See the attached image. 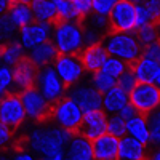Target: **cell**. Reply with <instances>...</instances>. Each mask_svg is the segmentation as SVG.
Wrapping results in <instances>:
<instances>
[{
    "instance_id": "cell-20",
    "label": "cell",
    "mask_w": 160,
    "mask_h": 160,
    "mask_svg": "<svg viewBox=\"0 0 160 160\" xmlns=\"http://www.w3.org/2000/svg\"><path fill=\"white\" fill-rule=\"evenodd\" d=\"M127 68H128V71H131L133 74H135L138 83H155L160 66L154 61L141 58L138 62L131 64V66H127Z\"/></svg>"
},
{
    "instance_id": "cell-9",
    "label": "cell",
    "mask_w": 160,
    "mask_h": 160,
    "mask_svg": "<svg viewBox=\"0 0 160 160\" xmlns=\"http://www.w3.org/2000/svg\"><path fill=\"white\" fill-rule=\"evenodd\" d=\"M130 104L138 114L148 117L160 108V88L155 83H138L130 93Z\"/></svg>"
},
{
    "instance_id": "cell-38",
    "label": "cell",
    "mask_w": 160,
    "mask_h": 160,
    "mask_svg": "<svg viewBox=\"0 0 160 160\" xmlns=\"http://www.w3.org/2000/svg\"><path fill=\"white\" fill-rule=\"evenodd\" d=\"M0 29H2V38L5 40V38L11 37V34L15 32V29H16V26H15V22L10 19L8 15H2V21H0Z\"/></svg>"
},
{
    "instance_id": "cell-29",
    "label": "cell",
    "mask_w": 160,
    "mask_h": 160,
    "mask_svg": "<svg viewBox=\"0 0 160 160\" xmlns=\"http://www.w3.org/2000/svg\"><path fill=\"white\" fill-rule=\"evenodd\" d=\"M108 133L115 136V138H118V139H122L125 133H128L127 131V120L122 118L118 114L112 115L109 118V123H108Z\"/></svg>"
},
{
    "instance_id": "cell-18",
    "label": "cell",
    "mask_w": 160,
    "mask_h": 160,
    "mask_svg": "<svg viewBox=\"0 0 160 160\" xmlns=\"http://www.w3.org/2000/svg\"><path fill=\"white\" fill-rule=\"evenodd\" d=\"M59 56V51L55 45L53 40H47L42 45H38L35 48L31 50L29 58L32 59V62L37 66V68H47L50 64H55L56 58Z\"/></svg>"
},
{
    "instance_id": "cell-36",
    "label": "cell",
    "mask_w": 160,
    "mask_h": 160,
    "mask_svg": "<svg viewBox=\"0 0 160 160\" xmlns=\"http://www.w3.org/2000/svg\"><path fill=\"white\" fill-rule=\"evenodd\" d=\"M142 58L149 59V61H154L160 66V40L142 50Z\"/></svg>"
},
{
    "instance_id": "cell-35",
    "label": "cell",
    "mask_w": 160,
    "mask_h": 160,
    "mask_svg": "<svg viewBox=\"0 0 160 160\" xmlns=\"http://www.w3.org/2000/svg\"><path fill=\"white\" fill-rule=\"evenodd\" d=\"M115 7V2L114 0H95L93 2V11L98 13V15H111L112 10Z\"/></svg>"
},
{
    "instance_id": "cell-8",
    "label": "cell",
    "mask_w": 160,
    "mask_h": 160,
    "mask_svg": "<svg viewBox=\"0 0 160 160\" xmlns=\"http://www.w3.org/2000/svg\"><path fill=\"white\" fill-rule=\"evenodd\" d=\"M35 88L42 93V96L51 104H56L59 99H62L64 93L68 91L64 83H62L61 77L58 75L55 64H50L47 68H40L38 75H37Z\"/></svg>"
},
{
    "instance_id": "cell-30",
    "label": "cell",
    "mask_w": 160,
    "mask_h": 160,
    "mask_svg": "<svg viewBox=\"0 0 160 160\" xmlns=\"http://www.w3.org/2000/svg\"><path fill=\"white\" fill-rule=\"evenodd\" d=\"M148 127L151 133V142L160 144V108L148 115Z\"/></svg>"
},
{
    "instance_id": "cell-45",
    "label": "cell",
    "mask_w": 160,
    "mask_h": 160,
    "mask_svg": "<svg viewBox=\"0 0 160 160\" xmlns=\"http://www.w3.org/2000/svg\"><path fill=\"white\" fill-rule=\"evenodd\" d=\"M2 160H5V158H2Z\"/></svg>"
},
{
    "instance_id": "cell-27",
    "label": "cell",
    "mask_w": 160,
    "mask_h": 160,
    "mask_svg": "<svg viewBox=\"0 0 160 160\" xmlns=\"http://www.w3.org/2000/svg\"><path fill=\"white\" fill-rule=\"evenodd\" d=\"M93 87L104 95V93H108L109 90L117 87V78L104 74L102 71H98V72L93 74Z\"/></svg>"
},
{
    "instance_id": "cell-17",
    "label": "cell",
    "mask_w": 160,
    "mask_h": 160,
    "mask_svg": "<svg viewBox=\"0 0 160 160\" xmlns=\"http://www.w3.org/2000/svg\"><path fill=\"white\" fill-rule=\"evenodd\" d=\"M7 15L19 29H22L24 26L35 21L31 2H24V0H10V7H8Z\"/></svg>"
},
{
    "instance_id": "cell-44",
    "label": "cell",
    "mask_w": 160,
    "mask_h": 160,
    "mask_svg": "<svg viewBox=\"0 0 160 160\" xmlns=\"http://www.w3.org/2000/svg\"><path fill=\"white\" fill-rule=\"evenodd\" d=\"M155 87L160 88V68H158V74H157V80H155Z\"/></svg>"
},
{
    "instance_id": "cell-34",
    "label": "cell",
    "mask_w": 160,
    "mask_h": 160,
    "mask_svg": "<svg viewBox=\"0 0 160 160\" xmlns=\"http://www.w3.org/2000/svg\"><path fill=\"white\" fill-rule=\"evenodd\" d=\"M74 8H75V13L78 19H85L87 16L91 15V10H93V2H90V0H74Z\"/></svg>"
},
{
    "instance_id": "cell-28",
    "label": "cell",
    "mask_w": 160,
    "mask_h": 160,
    "mask_svg": "<svg viewBox=\"0 0 160 160\" xmlns=\"http://www.w3.org/2000/svg\"><path fill=\"white\" fill-rule=\"evenodd\" d=\"M101 71H102L104 74H108V75L114 77V78H118V77H122V75L128 71V68H127V64H125L122 59L111 56V58L108 59V62L104 64V68H102Z\"/></svg>"
},
{
    "instance_id": "cell-41",
    "label": "cell",
    "mask_w": 160,
    "mask_h": 160,
    "mask_svg": "<svg viewBox=\"0 0 160 160\" xmlns=\"http://www.w3.org/2000/svg\"><path fill=\"white\" fill-rule=\"evenodd\" d=\"M13 160H37V158L29 152H18V154H15Z\"/></svg>"
},
{
    "instance_id": "cell-39",
    "label": "cell",
    "mask_w": 160,
    "mask_h": 160,
    "mask_svg": "<svg viewBox=\"0 0 160 160\" xmlns=\"http://www.w3.org/2000/svg\"><path fill=\"white\" fill-rule=\"evenodd\" d=\"M148 7L149 13H151V18H152V24L154 26H160V0H151V2L144 3Z\"/></svg>"
},
{
    "instance_id": "cell-23",
    "label": "cell",
    "mask_w": 160,
    "mask_h": 160,
    "mask_svg": "<svg viewBox=\"0 0 160 160\" xmlns=\"http://www.w3.org/2000/svg\"><path fill=\"white\" fill-rule=\"evenodd\" d=\"M66 160H93L91 141H88L83 136H74L68 146Z\"/></svg>"
},
{
    "instance_id": "cell-4",
    "label": "cell",
    "mask_w": 160,
    "mask_h": 160,
    "mask_svg": "<svg viewBox=\"0 0 160 160\" xmlns=\"http://www.w3.org/2000/svg\"><path fill=\"white\" fill-rule=\"evenodd\" d=\"M136 3L118 0L109 15L108 34H135L136 32Z\"/></svg>"
},
{
    "instance_id": "cell-2",
    "label": "cell",
    "mask_w": 160,
    "mask_h": 160,
    "mask_svg": "<svg viewBox=\"0 0 160 160\" xmlns=\"http://www.w3.org/2000/svg\"><path fill=\"white\" fill-rule=\"evenodd\" d=\"M101 43L111 56L122 59L127 66L135 64L142 58L144 48L135 34H106Z\"/></svg>"
},
{
    "instance_id": "cell-26",
    "label": "cell",
    "mask_w": 160,
    "mask_h": 160,
    "mask_svg": "<svg viewBox=\"0 0 160 160\" xmlns=\"http://www.w3.org/2000/svg\"><path fill=\"white\" fill-rule=\"evenodd\" d=\"M135 35H136L138 42L141 43L142 48L149 47V45H152V43L160 40V34L157 31V26H154V24H148V26H144V28L138 29L135 32Z\"/></svg>"
},
{
    "instance_id": "cell-25",
    "label": "cell",
    "mask_w": 160,
    "mask_h": 160,
    "mask_svg": "<svg viewBox=\"0 0 160 160\" xmlns=\"http://www.w3.org/2000/svg\"><path fill=\"white\" fill-rule=\"evenodd\" d=\"M0 56H2V61L5 62V66H15L22 56H26L24 47L19 42H7L2 45Z\"/></svg>"
},
{
    "instance_id": "cell-40",
    "label": "cell",
    "mask_w": 160,
    "mask_h": 160,
    "mask_svg": "<svg viewBox=\"0 0 160 160\" xmlns=\"http://www.w3.org/2000/svg\"><path fill=\"white\" fill-rule=\"evenodd\" d=\"M136 114H138V112L135 111V108H133V106H131V104H128V106H125V108H123L122 111H120V112H118V115H120V117H122V118H125V120H127V122H128V120H130V118H133V117H135Z\"/></svg>"
},
{
    "instance_id": "cell-13",
    "label": "cell",
    "mask_w": 160,
    "mask_h": 160,
    "mask_svg": "<svg viewBox=\"0 0 160 160\" xmlns=\"http://www.w3.org/2000/svg\"><path fill=\"white\" fill-rule=\"evenodd\" d=\"M108 123L109 120L104 111H95L83 115L82 127L78 130L77 136H83L88 141H95L104 135H108Z\"/></svg>"
},
{
    "instance_id": "cell-5",
    "label": "cell",
    "mask_w": 160,
    "mask_h": 160,
    "mask_svg": "<svg viewBox=\"0 0 160 160\" xmlns=\"http://www.w3.org/2000/svg\"><path fill=\"white\" fill-rule=\"evenodd\" d=\"M83 112L82 109L72 101L69 96H64L55 104L53 109V122H56L61 128L68 130L74 136L78 135V130L83 122Z\"/></svg>"
},
{
    "instance_id": "cell-43",
    "label": "cell",
    "mask_w": 160,
    "mask_h": 160,
    "mask_svg": "<svg viewBox=\"0 0 160 160\" xmlns=\"http://www.w3.org/2000/svg\"><path fill=\"white\" fill-rule=\"evenodd\" d=\"M148 160H160V151H157V152H154L152 155H149Z\"/></svg>"
},
{
    "instance_id": "cell-11",
    "label": "cell",
    "mask_w": 160,
    "mask_h": 160,
    "mask_svg": "<svg viewBox=\"0 0 160 160\" xmlns=\"http://www.w3.org/2000/svg\"><path fill=\"white\" fill-rule=\"evenodd\" d=\"M38 68L32 62L29 55L22 56L15 66H13V83L16 87V93H22L26 90H31L37 83Z\"/></svg>"
},
{
    "instance_id": "cell-32",
    "label": "cell",
    "mask_w": 160,
    "mask_h": 160,
    "mask_svg": "<svg viewBox=\"0 0 160 160\" xmlns=\"http://www.w3.org/2000/svg\"><path fill=\"white\" fill-rule=\"evenodd\" d=\"M148 24H152V18H151V13H149L148 7L141 5V3H136V28L141 29Z\"/></svg>"
},
{
    "instance_id": "cell-42",
    "label": "cell",
    "mask_w": 160,
    "mask_h": 160,
    "mask_svg": "<svg viewBox=\"0 0 160 160\" xmlns=\"http://www.w3.org/2000/svg\"><path fill=\"white\" fill-rule=\"evenodd\" d=\"M43 160H66V158H64L62 154H58V155H53V157H50V158H43Z\"/></svg>"
},
{
    "instance_id": "cell-1",
    "label": "cell",
    "mask_w": 160,
    "mask_h": 160,
    "mask_svg": "<svg viewBox=\"0 0 160 160\" xmlns=\"http://www.w3.org/2000/svg\"><path fill=\"white\" fill-rule=\"evenodd\" d=\"M74 135L61 127H43L28 135V148L42 154L45 158L62 154V148L69 146Z\"/></svg>"
},
{
    "instance_id": "cell-31",
    "label": "cell",
    "mask_w": 160,
    "mask_h": 160,
    "mask_svg": "<svg viewBox=\"0 0 160 160\" xmlns=\"http://www.w3.org/2000/svg\"><path fill=\"white\" fill-rule=\"evenodd\" d=\"M136 85H138V80H136L135 74H133L131 71H127L122 77L117 78V87L122 88L125 93H128V95H130L133 90H135Z\"/></svg>"
},
{
    "instance_id": "cell-19",
    "label": "cell",
    "mask_w": 160,
    "mask_h": 160,
    "mask_svg": "<svg viewBox=\"0 0 160 160\" xmlns=\"http://www.w3.org/2000/svg\"><path fill=\"white\" fill-rule=\"evenodd\" d=\"M34 18L38 22H47L51 24L53 28H58V7L56 2H48V0H34L31 2Z\"/></svg>"
},
{
    "instance_id": "cell-6",
    "label": "cell",
    "mask_w": 160,
    "mask_h": 160,
    "mask_svg": "<svg viewBox=\"0 0 160 160\" xmlns=\"http://www.w3.org/2000/svg\"><path fill=\"white\" fill-rule=\"evenodd\" d=\"M21 99L24 104L26 114L31 120H34L35 123H48L53 122V109H55V104L48 102L42 93H40L35 87L31 90H26L21 93Z\"/></svg>"
},
{
    "instance_id": "cell-33",
    "label": "cell",
    "mask_w": 160,
    "mask_h": 160,
    "mask_svg": "<svg viewBox=\"0 0 160 160\" xmlns=\"http://www.w3.org/2000/svg\"><path fill=\"white\" fill-rule=\"evenodd\" d=\"M11 83H13V69L3 64L2 69H0V91H2V96L8 93Z\"/></svg>"
},
{
    "instance_id": "cell-24",
    "label": "cell",
    "mask_w": 160,
    "mask_h": 160,
    "mask_svg": "<svg viewBox=\"0 0 160 160\" xmlns=\"http://www.w3.org/2000/svg\"><path fill=\"white\" fill-rule=\"evenodd\" d=\"M127 131L131 135V138L138 139L142 144H148L151 141V133L148 127V117H144L141 114H136L133 118H130L127 122Z\"/></svg>"
},
{
    "instance_id": "cell-14",
    "label": "cell",
    "mask_w": 160,
    "mask_h": 160,
    "mask_svg": "<svg viewBox=\"0 0 160 160\" xmlns=\"http://www.w3.org/2000/svg\"><path fill=\"white\" fill-rule=\"evenodd\" d=\"M51 29L55 31L51 24H47V22H38V21H34L28 26H24L22 29H19V34H21V43L22 47L26 48H35L38 45H42L43 42L50 40V32Z\"/></svg>"
},
{
    "instance_id": "cell-37",
    "label": "cell",
    "mask_w": 160,
    "mask_h": 160,
    "mask_svg": "<svg viewBox=\"0 0 160 160\" xmlns=\"http://www.w3.org/2000/svg\"><path fill=\"white\" fill-rule=\"evenodd\" d=\"M15 133H13L11 130H8L5 125H0V144H2V149H8L11 148L13 141H15Z\"/></svg>"
},
{
    "instance_id": "cell-12",
    "label": "cell",
    "mask_w": 160,
    "mask_h": 160,
    "mask_svg": "<svg viewBox=\"0 0 160 160\" xmlns=\"http://www.w3.org/2000/svg\"><path fill=\"white\" fill-rule=\"evenodd\" d=\"M69 98L75 101V104L82 109L83 114L102 111V98L104 95L99 93L95 87H75L71 90Z\"/></svg>"
},
{
    "instance_id": "cell-15",
    "label": "cell",
    "mask_w": 160,
    "mask_h": 160,
    "mask_svg": "<svg viewBox=\"0 0 160 160\" xmlns=\"http://www.w3.org/2000/svg\"><path fill=\"white\" fill-rule=\"evenodd\" d=\"M93 160H120V139L112 135H104L91 141Z\"/></svg>"
},
{
    "instance_id": "cell-22",
    "label": "cell",
    "mask_w": 160,
    "mask_h": 160,
    "mask_svg": "<svg viewBox=\"0 0 160 160\" xmlns=\"http://www.w3.org/2000/svg\"><path fill=\"white\" fill-rule=\"evenodd\" d=\"M130 104V95L125 93L122 88H112L108 93H104V98H102V108L106 112H120L125 106Z\"/></svg>"
},
{
    "instance_id": "cell-21",
    "label": "cell",
    "mask_w": 160,
    "mask_h": 160,
    "mask_svg": "<svg viewBox=\"0 0 160 160\" xmlns=\"http://www.w3.org/2000/svg\"><path fill=\"white\" fill-rule=\"evenodd\" d=\"M148 151L144 144L131 136L120 139V160H148Z\"/></svg>"
},
{
    "instance_id": "cell-16",
    "label": "cell",
    "mask_w": 160,
    "mask_h": 160,
    "mask_svg": "<svg viewBox=\"0 0 160 160\" xmlns=\"http://www.w3.org/2000/svg\"><path fill=\"white\" fill-rule=\"evenodd\" d=\"M80 58H82V62H83V68L87 72H98L104 68V64L108 62V59L111 58V55L108 53L102 47V43H95L91 47H87L83 48V51L80 53Z\"/></svg>"
},
{
    "instance_id": "cell-3",
    "label": "cell",
    "mask_w": 160,
    "mask_h": 160,
    "mask_svg": "<svg viewBox=\"0 0 160 160\" xmlns=\"http://www.w3.org/2000/svg\"><path fill=\"white\" fill-rule=\"evenodd\" d=\"M83 21H71L55 28L53 42L59 55H78L83 51Z\"/></svg>"
},
{
    "instance_id": "cell-10",
    "label": "cell",
    "mask_w": 160,
    "mask_h": 160,
    "mask_svg": "<svg viewBox=\"0 0 160 160\" xmlns=\"http://www.w3.org/2000/svg\"><path fill=\"white\" fill-rule=\"evenodd\" d=\"M55 68L58 71V75L62 80L66 90L72 88L82 78L83 72H87L83 68L82 58H80V53L78 55H59L55 61Z\"/></svg>"
},
{
    "instance_id": "cell-7",
    "label": "cell",
    "mask_w": 160,
    "mask_h": 160,
    "mask_svg": "<svg viewBox=\"0 0 160 160\" xmlns=\"http://www.w3.org/2000/svg\"><path fill=\"white\" fill-rule=\"evenodd\" d=\"M26 117H28V114H26L21 99V93L8 91L7 95L2 96V102H0V122H2V125H5L13 133H16Z\"/></svg>"
}]
</instances>
